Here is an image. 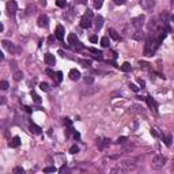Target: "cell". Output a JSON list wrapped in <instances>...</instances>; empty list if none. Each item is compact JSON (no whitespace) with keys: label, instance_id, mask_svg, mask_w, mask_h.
Masks as SVG:
<instances>
[{"label":"cell","instance_id":"1","mask_svg":"<svg viewBox=\"0 0 174 174\" xmlns=\"http://www.w3.org/2000/svg\"><path fill=\"white\" fill-rule=\"evenodd\" d=\"M158 45H159V42H158L155 38L148 37L147 42H146V46H144V54H146V56H152V54L155 53Z\"/></svg>","mask_w":174,"mask_h":174},{"label":"cell","instance_id":"2","mask_svg":"<svg viewBox=\"0 0 174 174\" xmlns=\"http://www.w3.org/2000/svg\"><path fill=\"white\" fill-rule=\"evenodd\" d=\"M91 25H93V11L87 10L80 19V26L83 29H89V27H91Z\"/></svg>","mask_w":174,"mask_h":174},{"label":"cell","instance_id":"3","mask_svg":"<svg viewBox=\"0 0 174 174\" xmlns=\"http://www.w3.org/2000/svg\"><path fill=\"white\" fill-rule=\"evenodd\" d=\"M166 165V156L163 155H155L154 158H152V169H156V170H159L162 169L163 166Z\"/></svg>","mask_w":174,"mask_h":174},{"label":"cell","instance_id":"4","mask_svg":"<svg viewBox=\"0 0 174 174\" xmlns=\"http://www.w3.org/2000/svg\"><path fill=\"white\" fill-rule=\"evenodd\" d=\"M144 21H146L144 15H140V17H136V18H133L131 22H132V26H133L136 30H142V27L144 26Z\"/></svg>","mask_w":174,"mask_h":174},{"label":"cell","instance_id":"5","mask_svg":"<svg viewBox=\"0 0 174 174\" xmlns=\"http://www.w3.org/2000/svg\"><path fill=\"white\" fill-rule=\"evenodd\" d=\"M7 11H8L10 15H15L17 14V11H18V6H17V1L15 0H10V1H7Z\"/></svg>","mask_w":174,"mask_h":174},{"label":"cell","instance_id":"6","mask_svg":"<svg viewBox=\"0 0 174 174\" xmlns=\"http://www.w3.org/2000/svg\"><path fill=\"white\" fill-rule=\"evenodd\" d=\"M139 4L143 10H151L155 6V0H139Z\"/></svg>","mask_w":174,"mask_h":174},{"label":"cell","instance_id":"7","mask_svg":"<svg viewBox=\"0 0 174 174\" xmlns=\"http://www.w3.org/2000/svg\"><path fill=\"white\" fill-rule=\"evenodd\" d=\"M38 26L40 27H48V25H49V18L45 15V14H42V15H40L38 17Z\"/></svg>","mask_w":174,"mask_h":174},{"label":"cell","instance_id":"8","mask_svg":"<svg viewBox=\"0 0 174 174\" xmlns=\"http://www.w3.org/2000/svg\"><path fill=\"white\" fill-rule=\"evenodd\" d=\"M64 34H65V30H64V27H63L61 25H58V26L56 27V33H54L56 38H58L60 41H63V40H64Z\"/></svg>","mask_w":174,"mask_h":174},{"label":"cell","instance_id":"9","mask_svg":"<svg viewBox=\"0 0 174 174\" xmlns=\"http://www.w3.org/2000/svg\"><path fill=\"white\" fill-rule=\"evenodd\" d=\"M69 79H71V80H74V82L79 80V79H80V72L78 71L76 68H72L71 71H69Z\"/></svg>","mask_w":174,"mask_h":174},{"label":"cell","instance_id":"10","mask_svg":"<svg viewBox=\"0 0 174 174\" xmlns=\"http://www.w3.org/2000/svg\"><path fill=\"white\" fill-rule=\"evenodd\" d=\"M1 44H3V46H4V48H6L7 50H8V52H11V53H15V52H17V48L14 46L12 42H10V41L4 40L3 42H1Z\"/></svg>","mask_w":174,"mask_h":174},{"label":"cell","instance_id":"11","mask_svg":"<svg viewBox=\"0 0 174 174\" xmlns=\"http://www.w3.org/2000/svg\"><path fill=\"white\" fill-rule=\"evenodd\" d=\"M109 144H110V139H99V140H97V146H98L99 150H105V147L109 146Z\"/></svg>","mask_w":174,"mask_h":174},{"label":"cell","instance_id":"12","mask_svg":"<svg viewBox=\"0 0 174 174\" xmlns=\"http://www.w3.org/2000/svg\"><path fill=\"white\" fill-rule=\"evenodd\" d=\"M45 63H46L48 65H54V64H56L54 54H52V53H46V54H45Z\"/></svg>","mask_w":174,"mask_h":174},{"label":"cell","instance_id":"13","mask_svg":"<svg viewBox=\"0 0 174 174\" xmlns=\"http://www.w3.org/2000/svg\"><path fill=\"white\" fill-rule=\"evenodd\" d=\"M8 146H10L11 148L19 147V146H21V138H19V136H14V138L11 139V142H10Z\"/></svg>","mask_w":174,"mask_h":174},{"label":"cell","instance_id":"14","mask_svg":"<svg viewBox=\"0 0 174 174\" xmlns=\"http://www.w3.org/2000/svg\"><path fill=\"white\" fill-rule=\"evenodd\" d=\"M94 25H95V29H97V30H101V27L103 26V18L101 15H97V17H95Z\"/></svg>","mask_w":174,"mask_h":174},{"label":"cell","instance_id":"15","mask_svg":"<svg viewBox=\"0 0 174 174\" xmlns=\"http://www.w3.org/2000/svg\"><path fill=\"white\" fill-rule=\"evenodd\" d=\"M89 50L91 52V53H94V57H95V58H98V60H102L103 53L101 52V50L95 49V48H89Z\"/></svg>","mask_w":174,"mask_h":174},{"label":"cell","instance_id":"16","mask_svg":"<svg viewBox=\"0 0 174 174\" xmlns=\"http://www.w3.org/2000/svg\"><path fill=\"white\" fill-rule=\"evenodd\" d=\"M146 102H147L148 107H151V109H154V110L156 112V107H158V105H156V102L151 98V97H146Z\"/></svg>","mask_w":174,"mask_h":174},{"label":"cell","instance_id":"17","mask_svg":"<svg viewBox=\"0 0 174 174\" xmlns=\"http://www.w3.org/2000/svg\"><path fill=\"white\" fill-rule=\"evenodd\" d=\"M67 40H68V44L69 45H75L76 42H78V37H76L75 33H69L67 37Z\"/></svg>","mask_w":174,"mask_h":174},{"label":"cell","instance_id":"18","mask_svg":"<svg viewBox=\"0 0 174 174\" xmlns=\"http://www.w3.org/2000/svg\"><path fill=\"white\" fill-rule=\"evenodd\" d=\"M132 38L136 40V41H142V40H143V31H142V30H136L133 34H132Z\"/></svg>","mask_w":174,"mask_h":174},{"label":"cell","instance_id":"19","mask_svg":"<svg viewBox=\"0 0 174 174\" xmlns=\"http://www.w3.org/2000/svg\"><path fill=\"white\" fill-rule=\"evenodd\" d=\"M30 131L33 132V133L40 135V133H41V131H42V129H41L38 125H36V124H33V122H31V124H30Z\"/></svg>","mask_w":174,"mask_h":174},{"label":"cell","instance_id":"20","mask_svg":"<svg viewBox=\"0 0 174 174\" xmlns=\"http://www.w3.org/2000/svg\"><path fill=\"white\" fill-rule=\"evenodd\" d=\"M122 166L125 167V170H133L135 167H136V165H135L133 162H129V161H125L124 163H122Z\"/></svg>","mask_w":174,"mask_h":174},{"label":"cell","instance_id":"21","mask_svg":"<svg viewBox=\"0 0 174 174\" xmlns=\"http://www.w3.org/2000/svg\"><path fill=\"white\" fill-rule=\"evenodd\" d=\"M107 33H109V37H110L112 40H114V41L118 40V34H117V31L114 30V29H109Z\"/></svg>","mask_w":174,"mask_h":174},{"label":"cell","instance_id":"22","mask_svg":"<svg viewBox=\"0 0 174 174\" xmlns=\"http://www.w3.org/2000/svg\"><path fill=\"white\" fill-rule=\"evenodd\" d=\"M22 78H23V72L22 71H19V69H15V71H14V79H15L17 82L21 80Z\"/></svg>","mask_w":174,"mask_h":174},{"label":"cell","instance_id":"23","mask_svg":"<svg viewBox=\"0 0 174 174\" xmlns=\"http://www.w3.org/2000/svg\"><path fill=\"white\" fill-rule=\"evenodd\" d=\"M131 69H132V65H131L128 61H125L122 65H121V71H124V72H129Z\"/></svg>","mask_w":174,"mask_h":174},{"label":"cell","instance_id":"24","mask_svg":"<svg viewBox=\"0 0 174 174\" xmlns=\"http://www.w3.org/2000/svg\"><path fill=\"white\" fill-rule=\"evenodd\" d=\"M109 44H110L109 37H102V38H101V45H102V48H109Z\"/></svg>","mask_w":174,"mask_h":174},{"label":"cell","instance_id":"25","mask_svg":"<svg viewBox=\"0 0 174 174\" xmlns=\"http://www.w3.org/2000/svg\"><path fill=\"white\" fill-rule=\"evenodd\" d=\"M85 83H86V85H87V86H91V85H93V83H94V76H91V75H87V76H86V78H85Z\"/></svg>","mask_w":174,"mask_h":174},{"label":"cell","instance_id":"26","mask_svg":"<svg viewBox=\"0 0 174 174\" xmlns=\"http://www.w3.org/2000/svg\"><path fill=\"white\" fill-rule=\"evenodd\" d=\"M57 171V169L54 166H48V167H44V173H54Z\"/></svg>","mask_w":174,"mask_h":174},{"label":"cell","instance_id":"27","mask_svg":"<svg viewBox=\"0 0 174 174\" xmlns=\"http://www.w3.org/2000/svg\"><path fill=\"white\" fill-rule=\"evenodd\" d=\"M31 97H33V101H34L37 105H40L41 103V97L40 95H37L36 93H31Z\"/></svg>","mask_w":174,"mask_h":174},{"label":"cell","instance_id":"28","mask_svg":"<svg viewBox=\"0 0 174 174\" xmlns=\"http://www.w3.org/2000/svg\"><path fill=\"white\" fill-rule=\"evenodd\" d=\"M40 89L42 90V91H45V93H48V91H50V87L48 83H41L40 85Z\"/></svg>","mask_w":174,"mask_h":174},{"label":"cell","instance_id":"29","mask_svg":"<svg viewBox=\"0 0 174 174\" xmlns=\"http://www.w3.org/2000/svg\"><path fill=\"white\" fill-rule=\"evenodd\" d=\"M79 63H80L82 65H83V67H90V65H91V61H90V60H85V58H80V60H79Z\"/></svg>","mask_w":174,"mask_h":174},{"label":"cell","instance_id":"30","mask_svg":"<svg viewBox=\"0 0 174 174\" xmlns=\"http://www.w3.org/2000/svg\"><path fill=\"white\" fill-rule=\"evenodd\" d=\"M8 89V82L0 80V90H7Z\"/></svg>","mask_w":174,"mask_h":174},{"label":"cell","instance_id":"31","mask_svg":"<svg viewBox=\"0 0 174 174\" xmlns=\"http://www.w3.org/2000/svg\"><path fill=\"white\" fill-rule=\"evenodd\" d=\"M56 4L63 8V7H65V6H67V0H57V1H56Z\"/></svg>","mask_w":174,"mask_h":174},{"label":"cell","instance_id":"32","mask_svg":"<svg viewBox=\"0 0 174 174\" xmlns=\"http://www.w3.org/2000/svg\"><path fill=\"white\" fill-rule=\"evenodd\" d=\"M171 140H173V138H171V135H167V136H166V146H167V147H170V146H171Z\"/></svg>","mask_w":174,"mask_h":174},{"label":"cell","instance_id":"33","mask_svg":"<svg viewBox=\"0 0 174 174\" xmlns=\"http://www.w3.org/2000/svg\"><path fill=\"white\" fill-rule=\"evenodd\" d=\"M102 3H103V0H95V1H94V7H95V8H101V7H102Z\"/></svg>","mask_w":174,"mask_h":174},{"label":"cell","instance_id":"34","mask_svg":"<svg viewBox=\"0 0 174 174\" xmlns=\"http://www.w3.org/2000/svg\"><path fill=\"white\" fill-rule=\"evenodd\" d=\"M127 140H128V139L125 138V136H121V138L117 139V143H118V144H125V143H127Z\"/></svg>","mask_w":174,"mask_h":174},{"label":"cell","instance_id":"35","mask_svg":"<svg viewBox=\"0 0 174 174\" xmlns=\"http://www.w3.org/2000/svg\"><path fill=\"white\" fill-rule=\"evenodd\" d=\"M54 78H56V80H57V83H60V82L63 80V72L58 71L57 74H56V76H54Z\"/></svg>","mask_w":174,"mask_h":174},{"label":"cell","instance_id":"36","mask_svg":"<svg viewBox=\"0 0 174 174\" xmlns=\"http://www.w3.org/2000/svg\"><path fill=\"white\" fill-rule=\"evenodd\" d=\"M69 152H71V154H76V152H79V147H78V146H72V147L69 148Z\"/></svg>","mask_w":174,"mask_h":174},{"label":"cell","instance_id":"37","mask_svg":"<svg viewBox=\"0 0 174 174\" xmlns=\"http://www.w3.org/2000/svg\"><path fill=\"white\" fill-rule=\"evenodd\" d=\"M74 46H75L76 49H83V48H85V45L82 44L80 41H78V42H76V44H75V45H74Z\"/></svg>","mask_w":174,"mask_h":174},{"label":"cell","instance_id":"38","mask_svg":"<svg viewBox=\"0 0 174 174\" xmlns=\"http://www.w3.org/2000/svg\"><path fill=\"white\" fill-rule=\"evenodd\" d=\"M114 1V4H117V6H124L125 3H127V0H113Z\"/></svg>","mask_w":174,"mask_h":174},{"label":"cell","instance_id":"39","mask_svg":"<svg viewBox=\"0 0 174 174\" xmlns=\"http://www.w3.org/2000/svg\"><path fill=\"white\" fill-rule=\"evenodd\" d=\"M129 87H131V90H132V91H135V93H138V91H139V87L136 85H133V83H131Z\"/></svg>","mask_w":174,"mask_h":174},{"label":"cell","instance_id":"40","mask_svg":"<svg viewBox=\"0 0 174 174\" xmlns=\"http://www.w3.org/2000/svg\"><path fill=\"white\" fill-rule=\"evenodd\" d=\"M14 173H25V169H22V167H15L14 169Z\"/></svg>","mask_w":174,"mask_h":174},{"label":"cell","instance_id":"41","mask_svg":"<svg viewBox=\"0 0 174 174\" xmlns=\"http://www.w3.org/2000/svg\"><path fill=\"white\" fill-rule=\"evenodd\" d=\"M46 74H48L50 78H53V79H54V72L52 71V69H49V68H48V69H46Z\"/></svg>","mask_w":174,"mask_h":174},{"label":"cell","instance_id":"42","mask_svg":"<svg viewBox=\"0 0 174 174\" xmlns=\"http://www.w3.org/2000/svg\"><path fill=\"white\" fill-rule=\"evenodd\" d=\"M90 41H91L93 44H95V42L98 41V37H97V36H91V37H90Z\"/></svg>","mask_w":174,"mask_h":174},{"label":"cell","instance_id":"43","mask_svg":"<svg viewBox=\"0 0 174 174\" xmlns=\"http://www.w3.org/2000/svg\"><path fill=\"white\" fill-rule=\"evenodd\" d=\"M58 171H61V173H64V171H68V167L65 165H63L61 167H60V170H58Z\"/></svg>","mask_w":174,"mask_h":174},{"label":"cell","instance_id":"44","mask_svg":"<svg viewBox=\"0 0 174 174\" xmlns=\"http://www.w3.org/2000/svg\"><path fill=\"white\" fill-rule=\"evenodd\" d=\"M64 124L68 125V127H71L72 122H71V120H69V118H64Z\"/></svg>","mask_w":174,"mask_h":174},{"label":"cell","instance_id":"45","mask_svg":"<svg viewBox=\"0 0 174 174\" xmlns=\"http://www.w3.org/2000/svg\"><path fill=\"white\" fill-rule=\"evenodd\" d=\"M151 135H154L155 138H158V136H159V133H158V131H156V129H151Z\"/></svg>","mask_w":174,"mask_h":174},{"label":"cell","instance_id":"46","mask_svg":"<svg viewBox=\"0 0 174 174\" xmlns=\"http://www.w3.org/2000/svg\"><path fill=\"white\" fill-rule=\"evenodd\" d=\"M122 169H112V173H122Z\"/></svg>","mask_w":174,"mask_h":174},{"label":"cell","instance_id":"47","mask_svg":"<svg viewBox=\"0 0 174 174\" xmlns=\"http://www.w3.org/2000/svg\"><path fill=\"white\" fill-rule=\"evenodd\" d=\"M75 1L79 4H87V0H75Z\"/></svg>","mask_w":174,"mask_h":174},{"label":"cell","instance_id":"48","mask_svg":"<svg viewBox=\"0 0 174 174\" xmlns=\"http://www.w3.org/2000/svg\"><path fill=\"white\" fill-rule=\"evenodd\" d=\"M48 41H49V44H53V41H54V36H50L49 38H48Z\"/></svg>","mask_w":174,"mask_h":174},{"label":"cell","instance_id":"49","mask_svg":"<svg viewBox=\"0 0 174 174\" xmlns=\"http://www.w3.org/2000/svg\"><path fill=\"white\" fill-rule=\"evenodd\" d=\"M110 54H112V57H113V58H117V53L114 52V50H112V52H110Z\"/></svg>","mask_w":174,"mask_h":174},{"label":"cell","instance_id":"50","mask_svg":"<svg viewBox=\"0 0 174 174\" xmlns=\"http://www.w3.org/2000/svg\"><path fill=\"white\" fill-rule=\"evenodd\" d=\"M139 83H140V86H142V87H144V86H146L144 80H142V79H139Z\"/></svg>","mask_w":174,"mask_h":174},{"label":"cell","instance_id":"51","mask_svg":"<svg viewBox=\"0 0 174 174\" xmlns=\"http://www.w3.org/2000/svg\"><path fill=\"white\" fill-rule=\"evenodd\" d=\"M74 136H75V139H79V138H80V135L78 133V132H75V133H74Z\"/></svg>","mask_w":174,"mask_h":174},{"label":"cell","instance_id":"52","mask_svg":"<svg viewBox=\"0 0 174 174\" xmlns=\"http://www.w3.org/2000/svg\"><path fill=\"white\" fill-rule=\"evenodd\" d=\"M3 58H4V56H3V53L0 52V61H3Z\"/></svg>","mask_w":174,"mask_h":174},{"label":"cell","instance_id":"53","mask_svg":"<svg viewBox=\"0 0 174 174\" xmlns=\"http://www.w3.org/2000/svg\"><path fill=\"white\" fill-rule=\"evenodd\" d=\"M3 29H4V26H3V23L0 22V31H3Z\"/></svg>","mask_w":174,"mask_h":174}]
</instances>
